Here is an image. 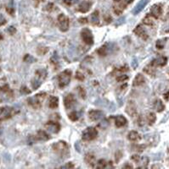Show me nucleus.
Returning <instances> with one entry per match:
<instances>
[{
	"mask_svg": "<svg viewBox=\"0 0 169 169\" xmlns=\"http://www.w3.org/2000/svg\"><path fill=\"white\" fill-rule=\"evenodd\" d=\"M134 167L132 166V165H129L128 163H126L123 167H122V168H133Z\"/></svg>",
	"mask_w": 169,
	"mask_h": 169,
	"instance_id": "8fccbe9b",
	"label": "nucleus"
},
{
	"mask_svg": "<svg viewBox=\"0 0 169 169\" xmlns=\"http://www.w3.org/2000/svg\"><path fill=\"white\" fill-rule=\"evenodd\" d=\"M91 7V3L89 2H83L79 6H78V10L81 13H87Z\"/></svg>",
	"mask_w": 169,
	"mask_h": 169,
	"instance_id": "4be33fe9",
	"label": "nucleus"
},
{
	"mask_svg": "<svg viewBox=\"0 0 169 169\" xmlns=\"http://www.w3.org/2000/svg\"><path fill=\"white\" fill-rule=\"evenodd\" d=\"M76 103V99H75V96L72 95V94H68L67 96L65 97V100H64V104H65V107L66 109H70Z\"/></svg>",
	"mask_w": 169,
	"mask_h": 169,
	"instance_id": "4468645a",
	"label": "nucleus"
},
{
	"mask_svg": "<svg viewBox=\"0 0 169 169\" xmlns=\"http://www.w3.org/2000/svg\"><path fill=\"white\" fill-rule=\"evenodd\" d=\"M167 62H168V59L164 56H161V57H158V58L154 59L151 64L156 68L163 67L167 64Z\"/></svg>",
	"mask_w": 169,
	"mask_h": 169,
	"instance_id": "2eb2a0df",
	"label": "nucleus"
},
{
	"mask_svg": "<svg viewBox=\"0 0 169 169\" xmlns=\"http://www.w3.org/2000/svg\"><path fill=\"white\" fill-rule=\"evenodd\" d=\"M146 119H147V122H148V124L149 125H153L156 120V116L154 112H149L147 117H146Z\"/></svg>",
	"mask_w": 169,
	"mask_h": 169,
	"instance_id": "a878e982",
	"label": "nucleus"
},
{
	"mask_svg": "<svg viewBox=\"0 0 169 169\" xmlns=\"http://www.w3.org/2000/svg\"><path fill=\"white\" fill-rule=\"evenodd\" d=\"M37 1H43V0H37Z\"/></svg>",
	"mask_w": 169,
	"mask_h": 169,
	"instance_id": "5fc2aeb1",
	"label": "nucleus"
},
{
	"mask_svg": "<svg viewBox=\"0 0 169 169\" xmlns=\"http://www.w3.org/2000/svg\"><path fill=\"white\" fill-rule=\"evenodd\" d=\"M36 139L38 140H41V141H47L50 139V137L45 131L39 130V131H37V133L36 135Z\"/></svg>",
	"mask_w": 169,
	"mask_h": 169,
	"instance_id": "6ab92c4d",
	"label": "nucleus"
},
{
	"mask_svg": "<svg viewBox=\"0 0 169 169\" xmlns=\"http://www.w3.org/2000/svg\"><path fill=\"white\" fill-rule=\"evenodd\" d=\"M97 52L99 53V55L100 56H106L107 53H108V49H107V47L106 45L105 46H102L101 47L99 48V50L97 51Z\"/></svg>",
	"mask_w": 169,
	"mask_h": 169,
	"instance_id": "c85d7f7f",
	"label": "nucleus"
},
{
	"mask_svg": "<svg viewBox=\"0 0 169 169\" xmlns=\"http://www.w3.org/2000/svg\"><path fill=\"white\" fill-rule=\"evenodd\" d=\"M74 164L72 162H67L65 165H63L62 167H60V168H74Z\"/></svg>",
	"mask_w": 169,
	"mask_h": 169,
	"instance_id": "4c0bfd02",
	"label": "nucleus"
},
{
	"mask_svg": "<svg viewBox=\"0 0 169 169\" xmlns=\"http://www.w3.org/2000/svg\"><path fill=\"white\" fill-rule=\"evenodd\" d=\"M132 2L133 0H115V4L113 6L114 13L116 15H121L127 5Z\"/></svg>",
	"mask_w": 169,
	"mask_h": 169,
	"instance_id": "20e7f679",
	"label": "nucleus"
},
{
	"mask_svg": "<svg viewBox=\"0 0 169 169\" xmlns=\"http://www.w3.org/2000/svg\"><path fill=\"white\" fill-rule=\"evenodd\" d=\"M168 75H169V71H168Z\"/></svg>",
	"mask_w": 169,
	"mask_h": 169,
	"instance_id": "6e6d98bb",
	"label": "nucleus"
},
{
	"mask_svg": "<svg viewBox=\"0 0 169 169\" xmlns=\"http://www.w3.org/2000/svg\"><path fill=\"white\" fill-rule=\"evenodd\" d=\"M6 10H7V12H8V14L10 15H14L15 9H14V8H13L12 6H8V7H7V8H6Z\"/></svg>",
	"mask_w": 169,
	"mask_h": 169,
	"instance_id": "37998d69",
	"label": "nucleus"
},
{
	"mask_svg": "<svg viewBox=\"0 0 169 169\" xmlns=\"http://www.w3.org/2000/svg\"><path fill=\"white\" fill-rule=\"evenodd\" d=\"M98 135V131L95 128L88 127L83 132V140L84 141H91L94 140Z\"/></svg>",
	"mask_w": 169,
	"mask_h": 169,
	"instance_id": "423d86ee",
	"label": "nucleus"
},
{
	"mask_svg": "<svg viewBox=\"0 0 169 169\" xmlns=\"http://www.w3.org/2000/svg\"><path fill=\"white\" fill-rule=\"evenodd\" d=\"M71 78V71L66 69L63 72H61L58 76L59 79V86L60 88H64L69 85Z\"/></svg>",
	"mask_w": 169,
	"mask_h": 169,
	"instance_id": "7ed1b4c3",
	"label": "nucleus"
},
{
	"mask_svg": "<svg viewBox=\"0 0 169 169\" xmlns=\"http://www.w3.org/2000/svg\"><path fill=\"white\" fill-rule=\"evenodd\" d=\"M81 37H82V40L87 45H93V34L89 29L83 28L81 31Z\"/></svg>",
	"mask_w": 169,
	"mask_h": 169,
	"instance_id": "6e6552de",
	"label": "nucleus"
},
{
	"mask_svg": "<svg viewBox=\"0 0 169 169\" xmlns=\"http://www.w3.org/2000/svg\"><path fill=\"white\" fill-rule=\"evenodd\" d=\"M45 128L53 134H57L59 133L60 130V125L58 122H54V121H49L45 124Z\"/></svg>",
	"mask_w": 169,
	"mask_h": 169,
	"instance_id": "1a4fd4ad",
	"label": "nucleus"
},
{
	"mask_svg": "<svg viewBox=\"0 0 169 169\" xmlns=\"http://www.w3.org/2000/svg\"><path fill=\"white\" fill-rule=\"evenodd\" d=\"M166 39H162V40H158L156 42V47L157 49H162L165 46V43H166Z\"/></svg>",
	"mask_w": 169,
	"mask_h": 169,
	"instance_id": "473e14b6",
	"label": "nucleus"
},
{
	"mask_svg": "<svg viewBox=\"0 0 169 169\" xmlns=\"http://www.w3.org/2000/svg\"><path fill=\"white\" fill-rule=\"evenodd\" d=\"M127 139L130 141H138V140H139L141 139V137H140V135H139V134L138 132H136V131H131L127 135Z\"/></svg>",
	"mask_w": 169,
	"mask_h": 169,
	"instance_id": "5701e85b",
	"label": "nucleus"
},
{
	"mask_svg": "<svg viewBox=\"0 0 169 169\" xmlns=\"http://www.w3.org/2000/svg\"><path fill=\"white\" fill-rule=\"evenodd\" d=\"M36 75H37V77L40 80H44L46 78V75H47V72L44 69H39L36 72Z\"/></svg>",
	"mask_w": 169,
	"mask_h": 169,
	"instance_id": "c756f323",
	"label": "nucleus"
},
{
	"mask_svg": "<svg viewBox=\"0 0 169 169\" xmlns=\"http://www.w3.org/2000/svg\"><path fill=\"white\" fill-rule=\"evenodd\" d=\"M90 21L93 25H98L100 24V13L98 10H95L92 13L90 16Z\"/></svg>",
	"mask_w": 169,
	"mask_h": 169,
	"instance_id": "412c9836",
	"label": "nucleus"
},
{
	"mask_svg": "<svg viewBox=\"0 0 169 169\" xmlns=\"http://www.w3.org/2000/svg\"><path fill=\"white\" fill-rule=\"evenodd\" d=\"M144 71L149 75L151 76H154L156 75V67L152 65L151 64H148L147 66H145L144 68Z\"/></svg>",
	"mask_w": 169,
	"mask_h": 169,
	"instance_id": "b1692460",
	"label": "nucleus"
},
{
	"mask_svg": "<svg viewBox=\"0 0 169 169\" xmlns=\"http://www.w3.org/2000/svg\"><path fill=\"white\" fill-rule=\"evenodd\" d=\"M88 115L92 121H99L104 118V112L100 110H92L88 112Z\"/></svg>",
	"mask_w": 169,
	"mask_h": 169,
	"instance_id": "f8f14e48",
	"label": "nucleus"
},
{
	"mask_svg": "<svg viewBox=\"0 0 169 169\" xmlns=\"http://www.w3.org/2000/svg\"><path fill=\"white\" fill-rule=\"evenodd\" d=\"M127 80H128V77L126 75H118L117 77V80L118 82H125Z\"/></svg>",
	"mask_w": 169,
	"mask_h": 169,
	"instance_id": "f704fd0d",
	"label": "nucleus"
},
{
	"mask_svg": "<svg viewBox=\"0 0 169 169\" xmlns=\"http://www.w3.org/2000/svg\"><path fill=\"white\" fill-rule=\"evenodd\" d=\"M41 84H42V82H41V80H39V78L38 79H34L32 80V86H33L34 90H37L41 85Z\"/></svg>",
	"mask_w": 169,
	"mask_h": 169,
	"instance_id": "7c9ffc66",
	"label": "nucleus"
},
{
	"mask_svg": "<svg viewBox=\"0 0 169 169\" xmlns=\"http://www.w3.org/2000/svg\"><path fill=\"white\" fill-rule=\"evenodd\" d=\"M53 7H54V4L50 3H49V4L46 6V9H47V10H52V8H53Z\"/></svg>",
	"mask_w": 169,
	"mask_h": 169,
	"instance_id": "09e8293b",
	"label": "nucleus"
},
{
	"mask_svg": "<svg viewBox=\"0 0 169 169\" xmlns=\"http://www.w3.org/2000/svg\"><path fill=\"white\" fill-rule=\"evenodd\" d=\"M69 118L71 120V121H76L78 119V114L76 112H72L69 114Z\"/></svg>",
	"mask_w": 169,
	"mask_h": 169,
	"instance_id": "72a5a7b5",
	"label": "nucleus"
},
{
	"mask_svg": "<svg viewBox=\"0 0 169 169\" xmlns=\"http://www.w3.org/2000/svg\"><path fill=\"white\" fill-rule=\"evenodd\" d=\"M63 1H64V3H66L67 5H71V4H73V3L76 2V0H63Z\"/></svg>",
	"mask_w": 169,
	"mask_h": 169,
	"instance_id": "de8ad7c7",
	"label": "nucleus"
},
{
	"mask_svg": "<svg viewBox=\"0 0 169 169\" xmlns=\"http://www.w3.org/2000/svg\"><path fill=\"white\" fill-rule=\"evenodd\" d=\"M162 7L161 4H154L151 8V15L155 19H159L162 15Z\"/></svg>",
	"mask_w": 169,
	"mask_h": 169,
	"instance_id": "9b49d317",
	"label": "nucleus"
},
{
	"mask_svg": "<svg viewBox=\"0 0 169 169\" xmlns=\"http://www.w3.org/2000/svg\"><path fill=\"white\" fill-rule=\"evenodd\" d=\"M107 165H108L107 161L104 160V159H101V160H100L97 162L96 168H107Z\"/></svg>",
	"mask_w": 169,
	"mask_h": 169,
	"instance_id": "2f4dec72",
	"label": "nucleus"
},
{
	"mask_svg": "<svg viewBox=\"0 0 169 169\" xmlns=\"http://www.w3.org/2000/svg\"><path fill=\"white\" fill-rule=\"evenodd\" d=\"M24 61L25 62H28V63H33L35 61V59L33 58L31 55H29V54H26L25 56V58H24Z\"/></svg>",
	"mask_w": 169,
	"mask_h": 169,
	"instance_id": "e433bc0d",
	"label": "nucleus"
},
{
	"mask_svg": "<svg viewBox=\"0 0 169 169\" xmlns=\"http://www.w3.org/2000/svg\"><path fill=\"white\" fill-rule=\"evenodd\" d=\"M6 22H7V21H6V19L4 18V16L2 14H0V26L5 25Z\"/></svg>",
	"mask_w": 169,
	"mask_h": 169,
	"instance_id": "a19ab883",
	"label": "nucleus"
},
{
	"mask_svg": "<svg viewBox=\"0 0 169 169\" xmlns=\"http://www.w3.org/2000/svg\"><path fill=\"white\" fill-rule=\"evenodd\" d=\"M7 31H8L10 35H14V34L16 32V29L14 26H9L8 28V30H7Z\"/></svg>",
	"mask_w": 169,
	"mask_h": 169,
	"instance_id": "ea45409f",
	"label": "nucleus"
},
{
	"mask_svg": "<svg viewBox=\"0 0 169 169\" xmlns=\"http://www.w3.org/2000/svg\"><path fill=\"white\" fill-rule=\"evenodd\" d=\"M79 20H80V23H84V24L87 23V19H86V18H84V19L82 18V19H80Z\"/></svg>",
	"mask_w": 169,
	"mask_h": 169,
	"instance_id": "603ef678",
	"label": "nucleus"
},
{
	"mask_svg": "<svg viewBox=\"0 0 169 169\" xmlns=\"http://www.w3.org/2000/svg\"><path fill=\"white\" fill-rule=\"evenodd\" d=\"M143 23L146 25H154V17L151 14L147 15L143 19Z\"/></svg>",
	"mask_w": 169,
	"mask_h": 169,
	"instance_id": "bb28decb",
	"label": "nucleus"
},
{
	"mask_svg": "<svg viewBox=\"0 0 169 169\" xmlns=\"http://www.w3.org/2000/svg\"><path fill=\"white\" fill-rule=\"evenodd\" d=\"M84 160L85 162L88 165V166H90L91 168H95L96 166V159H95V156H93V154H91V153H88V154H86L85 155V157H84Z\"/></svg>",
	"mask_w": 169,
	"mask_h": 169,
	"instance_id": "a211bd4d",
	"label": "nucleus"
},
{
	"mask_svg": "<svg viewBox=\"0 0 169 169\" xmlns=\"http://www.w3.org/2000/svg\"><path fill=\"white\" fill-rule=\"evenodd\" d=\"M148 3H149V0H140L139 3H138V4L135 6V8H134V10H133V14L136 15H138V14H139L144 8L148 4Z\"/></svg>",
	"mask_w": 169,
	"mask_h": 169,
	"instance_id": "dca6fc26",
	"label": "nucleus"
},
{
	"mask_svg": "<svg viewBox=\"0 0 169 169\" xmlns=\"http://www.w3.org/2000/svg\"><path fill=\"white\" fill-rule=\"evenodd\" d=\"M164 99H165L166 101H168L169 100V91L167 93L164 94Z\"/></svg>",
	"mask_w": 169,
	"mask_h": 169,
	"instance_id": "3c124183",
	"label": "nucleus"
},
{
	"mask_svg": "<svg viewBox=\"0 0 169 169\" xmlns=\"http://www.w3.org/2000/svg\"><path fill=\"white\" fill-rule=\"evenodd\" d=\"M53 151L55 152L56 154H58L60 157L62 158H66L68 157L69 154H70V149H69V145L66 141H59L57 143H54L52 146Z\"/></svg>",
	"mask_w": 169,
	"mask_h": 169,
	"instance_id": "f257e3e1",
	"label": "nucleus"
},
{
	"mask_svg": "<svg viewBox=\"0 0 169 169\" xmlns=\"http://www.w3.org/2000/svg\"><path fill=\"white\" fill-rule=\"evenodd\" d=\"M156 110L158 112H161L163 110L165 109V105L163 104V102L161 100H156L155 102V105H154Z\"/></svg>",
	"mask_w": 169,
	"mask_h": 169,
	"instance_id": "cd10ccee",
	"label": "nucleus"
},
{
	"mask_svg": "<svg viewBox=\"0 0 169 169\" xmlns=\"http://www.w3.org/2000/svg\"><path fill=\"white\" fill-rule=\"evenodd\" d=\"M76 78L77 80H84V75L81 72H76Z\"/></svg>",
	"mask_w": 169,
	"mask_h": 169,
	"instance_id": "79ce46f5",
	"label": "nucleus"
},
{
	"mask_svg": "<svg viewBox=\"0 0 169 169\" xmlns=\"http://www.w3.org/2000/svg\"><path fill=\"white\" fill-rule=\"evenodd\" d=\"M1 133H2V128H0V134H1Z\"/></svg>",
	"mask_w": 169,
	"mask_h": 169,
	"instance_id": "864d4df0",
	"label": "nucleus"
},
{
	"mask_svg": "<svg viewBox=\"0 0 169 169\" xmlns=\"http://www.w3.org/2000/svg\"><path fill=\"white\" fill-rule=\"evenodd\" d=\"M108 125H109V123H108V120H106V119L103 120L101 123L100 124V127H101L102 128H105Z\"/></svg>",
	"mask_w": 169,
	"mask_h": 169,
	"instance_id": "58836bf2",
	"label": "nucleus"
},
{
	"mask_svg": "<svg viewBox=\"0 0 169 169\" xmlns=\"http://www.w3.org/2000/svg\"><path fill=\"white\" fill-rule=\"evenodd\" d=\"M21 92L23 93V94H29V93H30V91H29L25 86H23V87H21Z\"/></svg>",
	"mask_w": 169,
	"mask_h": 169,
	"instance_id": "a18cd8bd",
	"label": "nucleus"
},
{
	"mask_svg": "<svg viewBox=\"0 0 169 169\" xmlns=\"http://www.w3.org/2000/svg\"><path fill=\"white\" fill-rule=\"evenodd\" d=\"M144 83H145V79H144V75L141 74H138L134 80L133 85L134 86H140V85H144Z\"/></svg>",
	"mask_w": 169,
	"mask_h": 169,
	"instance_id": "aec40b11",
	"label": "nucleus"
},
{
	"mask_svg": "<svg viewBox=\"0 0 169 169\" xmlns=\"http://www.w3.org/2000/svg\"><path fill=\"white\" fill-rule=\"evenodd\" d=\"M77 91H78V93H79V96H80L82 98H85V97H86V92H85L83 88H82L81 86H79V87L77 88Z\"/></svg>",
	"mask_w": 169,
	"mask_h": 169,
	"instance_id": "c9c22d12",
	"label": "nucleus"
},
{
	"mask_svg": "<svg viewBox=\"0 0 169 169\" xmlns=\"http://www.w3.org/2000/svg\"><path fill=\"white\" fill-rule=\"evenodd\" d=\"M117 71H119V72H127V71H128V67H127V65L122 66V67L119 68L118 69H117Z\"/></svg>",
	"mask_w": 169,
	"mask_h": 169,
	"instance_id": "c03bdc74",
	"label": "nucleus"
},
{
	"mask_svg": "<svg viewBox=\"0 0 169 169\" xmlns=\"http://www.w3.org/2000/svg\"><path fill=\"white\" fill-rule=\"evenodd\" d=\"M140 156H138V155H134V156H132V160H134L136 162H139V160H140Z\"/></svg>",
	"mask_w": 169,
	"mask_h": 169,
	"instance_id": "49530a36",
	"label": "nucleus"
},
{
	"mask_svg": "<svg viewBox=\"0 0 169 169\" xmlns=\"http://www.w3.org/2000/svg\"><path fill=\"white\" fill-rule=\"evenodd\" d=\"M134 31V33H135L138 36H139V37L142 38L143 40H147L148 37H149V36H148V34L146 32V31L144 30V28L141 25H137Z\"/></svg>",
	"mask_w": 169,
	"mask_h": 169,
	"instance_id": "ddd939ff",
	"label": "nucleus"
},
{
	"mask_svg": "<svg viewBox=\"0 0 169 169\" xmlns=\"http://www.w3.org/2000/svg\"><path fill=\"white\" fill-rule=\"evenodd\" d=\"M16 114V110L11 107H2L0 108V122L10 118Z\"/></svg>",
	"mask_w": 169,
	"mask_h": 169,
	"instance_id": "39448f33",
	"label": "nucleus"
},
{
	"mask_svg": "<svg viewBox=\"0 0 169 169\" xmlns=\"http://www.w3.org/2000/svg\"><path fill=\"white\" fill-rule=\"evenodd\" d=\"M45 96H46L45 93H39L35 95V96L30 97L27 100L28 104H30L34 109H39L42 107V102L43 99L45 98Z\"/></svg>",
	"mask_w": 169,
	"mask_h": 169,
	"instance_id": "f03ea898",
	"label": "nucleus"
},
{
	"mask_svg": "<svg viewBox=\"0 0 169 169\" xmlns=\"http://www.w3.org/2000/svg\"><path fill=\"white\" fill-rule=\"evenodd\" d=\"M126 112H127V113L130 117L134 118V117L137 116V114H138V112H137V106L134 103V101H130L127 102V107H126Z\"/></svg>",
	"mask_w": 169,
	"mask_h": 169,
	"instance_id": "9d476101",
	"label": "nucleus"
},
{
	"mask_svg": "<svg viewBox=\"0 0 169 169\" xmlns=\"http://www.w3.org/2000/svg\"><path fill=\"white\" fill-rule=\"evenodd\" d=\"M113 119H114L116 126L117 128H122V127L125 126L127 123V118L122 115H118V116L113 117Z\"/></svg>",
	"mask_w": 169,
	"mask_h": 169,
	"instance_id": "f3484780",
	"label": "nucleus"
},
{
	"mask_svg": "<svg viewBox=\"0 0 169 169\" xmlns=\"http://www.w3.org/2000/svg\"><path fill=\"white\" fill-rule=\"evenodd\" d=\"M58 105H59V98L56 96H51L49 102V107L54 109V108H56Z\"/></svg>",
	"mask_w": 169,
	"mask_h": 169,
	"instance_id": "393cba45",
	"label": "nucleus"
},
{
	"mask_svg": "<svg viewBox=\"0 0 169 169\" xmlns=\"http://www.w3.org/2000/svg\"><path fill=\"white\" fill-rule=\"evenodd\" d=\"M58 25H59V30L63 32H66L69 30L70 21H69L68 17L66 15L60 14L58 16Z\"/></svg>",
	"mask_w": 169,
	"mask_h": 169,
	"instance_id": "0eeeda50",
	"label": "nucleus"
}]
</instances>
